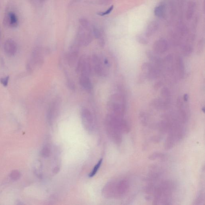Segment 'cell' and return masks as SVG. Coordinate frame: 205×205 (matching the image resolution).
<instances>
[{"label": "cell", "instance_id": "cell-7", "mask_svg": "<svg viewBox=\"0 0 205 205\" xmlns=\"http://www.w3.org/2000/svg\"><path fill=\"white\" fill-rule=\"evenodd\" d=\"M77 72L80 73L81 75L89 76L91 73V62L88 57L86 56L81 57L78 62Z\"/></svg>", "mask_w": 205, "mask_h": 205}, {"label": "cell", "instance_id": "cell-16", "mask_svg": "<svg viewBox=\"0 0 205 205\" xmlns=\"http://www.w3.org/2000/svg\"><path fill=\"white\" fill-rule=\"evenodd\" d=\"M6 23L12 27H15L18 24V19L17 16L13 12H9L6 18Z\"/></svg>", "mask_w": 205, "mask_h": 205}, {"label": "cell", "instance_id": "cell-15", "mask_svg": "<svg viewBox=\"0 0 205 205\" xmlns=\"http://www.w3.org/2000/svg\"><path fill=\"white\" fill-rule=\"evenodd\" d=\"M169 104V101L160 99H155L151 103V105L154 108L159 109H165L168 107Z\"/></svg>", "mask_w": 205, "mask_h": 205}, {"label": "cell", "instance_id": "cell-29", "mask_svg": "<svg viewBox=\"0 0 205 205\" xmlns=\"http://www.w3.org/2000/svg\"><path fill=\"white\" fill-rule=\"evenodd\" d=\"M162 7L161 6L157 7L156 9H155V15L157 16H160L161 15L162 13Z\"/></svg>", "mask_w": 205, "mask_h": 205}, {"label": "cell", "instance_id": "cell-26", "mask_svg": "<svg viewBox=\"0 0 205 205\" xmlns=\"http://www.w3.org/2000/svg\"><path fill=\"white\" fill-rule=\"evenodd\" d=\"M113 8H114V6H113V5L111 6L108 9H107V10L105 11L98 12L97 14L98 15L100 16L106 15L109 14L111 13V12H112L113 10Z\"/></svg>", "mask_w": 205, "mask_h": 205}, {"label": "cell", "instance_id": "cell-10", "mask_svg": "<svg viewBox=\"0 0 205 205\" xmlns=\"http://www.w3.org/2000/svg\"><path fill=\"white\" fill-rule=\"evenodd\" d=\"M106 132L112 141L117 144H120L122 142V133L109 124L105 123Z\"/></svg>", "mask_w": 205, "mask_h": 205}, {"label": "cell", "instance_id": "cell-13", "mask_svg": "<svg viewBox=\"0 0 205 205\" xmlns=\"http://www.w3.org/2000/svg\"><path fill=\"white\" fill-rule=\"evenodd\" d=\"M168 44L165 40L161 39L157 41L153 46V49L155 53L163 54L168 49Z\"/></svg>", "mask_w": 205, "mask_h": 205}, {"label": "cell", "instance_id": "cell-31", "mask_svg": "<svg viewBox=\"0 0 205 205\" xmlns=\"http://www.w3.org/2000/svg\"><path fill=\"white\" fill-rule=\"evenodd\" d=\"M183 98V100L184 101V102H187V101H188L189 99L188 95L187 94H185Z\"/></svg>", "mask_w": 205, "mask_h": 205}, {"label": "cell", "instance_id": "cell-12", "mask_svg": "<svg viewBox=\"0 0 205 205\" xmlns=\"http://www.w3.org/2000/svg\"><path fill=\"white\" fill-rule=\"evenodd\" d=\"M4 49L7 55L10 56H13L17 52V45L14 41L8 39L5 43Z\"/></svg>", "mask_w": 205, "mask_h": 205}, {"label": "cell", "instance_id": "cell-18", "mask_svg": "<svg viewBox=\"0 0 205 205\" xmlns=\"http://www.w3.org/2000/svg\"><path fill=\"white\" fill-rule=\"evenodd\" d=\"M92 29L93 33L95 37L98 39L99 44L101 45H103L105 44V40L104 39L103 32L102 30L95 27H93Z\"/></svg>", "mask_w": 205, "mask_h": 205}, {"label": "cell", "instance_id": "cell-22", "mask_svg": "<svg viewBox=\"0 0 205 205\" xmlns=\"http://www.w3.org/2000/svg\"><path fill=\"white\" fill-rule=\"evenodd\" d=\"M182 54L185 56H189L192 52V48L189 45H185L182 48Z\"/></svg>", "mask_w": 205, "mask_h": 205}, {"label": "cell", "instance_id": "cell-19", "mask_svg": "<svg viewBox=\"0 0 205 205\" xmlns=\"http://www.w3.org/2000/svg\"><path fill=\"white\" fill-rule=\"evenodd\" d=\"M146 54L147 57L148 58L149 60H150L155 64H160V63H161L160 59L155 54H154V53L152 52L151 51H148L146 52Z\"/></svg>", "mask_w": 205, "mask_h": 205}, {"label": "cell", "instance_id": "cell-30", "mask_svg": "<svg viewBox=\"0 0 205 205\" xmlns=\"http://www.w3.org/2000/svg\"><path fill=\"white\" fill-rule=\"evenodd\" d=\"M162 85V83L161 81H158L154 84V88L155 90H158L159 89H160V87H161Z\"/></svg>", "mask_w": 205, "mask_h": 205}, {"label": "cell", "instance_id": "cell-4", "mask_svg": "<svg viewBox=\"0 0 205 205\" xmlns=\"http://www.w3.org/2000/svg\"><path fill=\"white\" fill-rule=\"evenodd\" d=\"M81 121L84 128L89 133H92L94 130V120L92 113L89 109L83 108L81 112Z\"/></svg>", "mask_w": 205, "mask_h": 205}, {"label": "cell", "instance_id": "cell-23", "mask_svg": "<svg viewBox=\"0 0 205 205\" xmlns=\"http://www.w3.org/2000/svg\"><path fill=\"white\" fill-rule=\"evenodd\" d=\"M21 173L17 170H14L12 171L10 175V177L13 181H17L20 178Z\"/></svg>", "mask_w": 205, "mask_h": 205}, {"label": "cell", "instance_id": "cell-2", "mask_svg": "<svg viewBox=\"0 0 205 205\" xmlns=\"http://www.w3.org/2000/svg\"><path fill=\"white\" fill-rule=\"evenodd\" d=\"M125 99L124 96L120 93H115L111 96L107 107L111 114L123 117L125 111Z\"/></svg>", "mask_w": 205, "mask_h": 205}, {"label": "cell", "instance_id": "cell-8", "mask_svg": "<svg viewBox=\"0 0 205 205\" xmlns=\"http://www.w3.org/2000/svg\"><path fill=\"white\" fill-rule=\"evenodd\" d=\"M61 106V100L59 98L54 99L50 104L48 109L47 119L49 123H52L59 114Z\"/></svg>", "mask_w": 205, "mask_h": 205}, {"label": "cell", "instance_id": "cell-14", "mask_svg": "<svg viewBox=\"0 0 205 205\" xmlns=\"http://www.w3.org/2000/svg\"><path fill=\"white\" fill-rule=\"evenodd\" d=\"M80 83L81 87L86 91L90 92L92 90L93 86L89 76L84 75H81L80 77Z\"/></svg>", "mask_w": 205, "mask_h": 205}, {"label": "cell", "instance_id": "cell-20", "mask_svg": "<svg viewBox=\"0 0 205 205\" xmlns=\"http://www.w3.org/2000/svg\"><path fill=\"white\" fill-rule=\"evenodd\" d=\"M102 159H101L99 161L97 164H96V165L93 168V169L92 171L89 174V177H92L97 174V171L99 170V168H100L101 165H102Z\"/></svg>", "mask_w": 205, "mask_h": 205}, {"label": "cell", "instance_id": "cell-1", "mask_svg": "<svg viewBox=\"0 0 205 205\" xmlns=\"http://www.w3.org/2000/svg\"><path fill=\"white\" fill-rule=\"evenodd\" d=\"M79 22L80 25L78 29L76 42L80 46H87L92 41L93 29L89 22L86 18H80Z\"/></svg>", "mask_w": 205, "mask_h": 205}, {"label": "cell", "instance_id": "cell-5", "mask_svg": "<svg viewBox=\"0 0 205 205\" xmlns=\"http://www.w3.org/2000/svg\"><path fill=\"white\" fill-rule=\"evenodd\" d=\"M92 62L93 70L97 75L103 76L107 75V61L102 60L99 57L95 55L93 57Z\"/></svg>", "mask_w": 205, "mask_h": 205}, {"label": "cell", "instance_id": "cell-9", "mask_svg": "<svg viewBox=\"0 0 205 205\" xmlns=\"http://www.w3.org/2000/svg\"><path fill=\"white\" fill-rule=\"evenodd\" d=\"M141 69L143 74L149 80H154L158 76V70L150 63H144L142 65Z\"/></svg>", "mask_w": 205, "mask_h": 205}, {"label": "cell", "instance_id": "cell-24", "mask_svg": "<svg viewBox=\"0 0 205 205\" xmlns=\"http://www.w3.org/2000/svg\"><path fill=\"white\" fill-rule=\"evenodd\" d=\"M42 156L44 158H48L50 156V148L47 146H46L43 148L41 152Z\"/></svg>", "mask_w": 205, "mask_h": 205}, {"label": "cell", "instance_id": "cell-32", "mask_svg": "<svg viewBox=\"0 0 205 205\" xmlns=\"http://www.w3.org/2000/svg\"><path fill=\"white\" fill-rule=\"evenodd\" d=\"M59 168L58 167H55L54 170V172L55 173H57L59 171Z\"/></svg>", "mask_w": 205, "mask_h": 205}, {"label": "cell", "instance_id": "cell-3", "mask_svg": "<svg viewBox=\"0 0 205 205\" xmlns=\"http://www.w3.org/2000/svg\"><path fill=\"white\" fill-rule=\"evenodd\" d=\"M105 123L109 124L121 133H128L129 131V125L123 117L109 113L105 120Z\"/></svg>", "mask_w": 205, "mask_h": 205}, {"label": "cell", "instance_id": "cell-11", "mask_svg": "<svg viewBox=\"0 0 205 205\" xmlns=\"http://www.w3.org/2000/svg\"><path fill=\"white\" fill-rule=\"evenodd\" d=\"M80 45L76 42L73 44L70 48V51L67 55L68 62L70 65H72L75 63L78 55Z\"/></svg>", "mask_w": 205, "mask_h": 205}, {"label": "cell", "instance_id": "cell-27", "mask_svg": "<svg viewBox=\"0 0 205 205\" xmlns=\"http://www.w3.org/2000/svg\"><path fill=\"white\" fill-rule=\"evenodd\" d=\"M9 76H7L6 77L2 78L0 79V82L3 86H7L8 85V81H9Z\"/></svg>", "mask_w": 205, "mask_h": 205}, {"label": "cell", "instance_id": "cell-28", "mask_svg": "<svg viewBox=\"0 0 205 205\" xmlns=\"http://www.w3.org/2000/svg\"><path fill=\"white\" fill-rule=\"evenodd\" d=\"M203 45L202 42L199 43L197 46V54L200 55L202 53V50H203Z\"/></svg>", "mask_w": 205, "mask_h": 205}, {"label": "cell", "instance_id": "cell-21", "mask_svg": "<svg viewBox=\"0 0 205 205\" xmlns=\"http://www.w3.org/2000/svg\"><path fill=\"white\" fill-rule=\"evenodd\" d=\"M161 97L165 100L169 101V99L170 97V90L167 87H164L161 90Z\"/></svg>", "mask_w": 205, "mask_h": 205}, {"label": "cell", "instance_id": "cell-17", "mask_svg": "<svg viewBox=\"0 0 205 205\" xmlns=\"http://www.w3.org/2000/svg\"><path fill=\"white\" fill-rule=\"evenodd\" d=\"M176 63L178 74L180 77L182 78L184 75V66L182 58L178 57L176 59Z\"/></svg>", "mask_w": 205, "mask_h": 205}, {"label": "cell", "instance_id": "cell-6", "mask_svg": "<svg viewBox=\"0 0 205 205\" xmlns=\"http://www.w3.org/2000/svg\"><path fill=\"white\" fill-rule=\"evenodd\" d=\"M114 198H119L125 194L129 190V182L127 179L115 181Z\"/></svg>", "mask_w": 205, "mask_h": 205}, {"label": "cell", "instance_id": "cell-25", "mask_svg": "<svg viewBox=\"0 0 205 205\" xmlns=\"http://www.w3.org/2000/svg\"><path fill=\"white\" fill-rule=\"evenodd\" d=\"M164 155L163 154L160 153H155L149 157V159L151 160H155L158 158H164Z\"/></svg>", "mask_w": 205, "mask_h": 205}]
</instances>
